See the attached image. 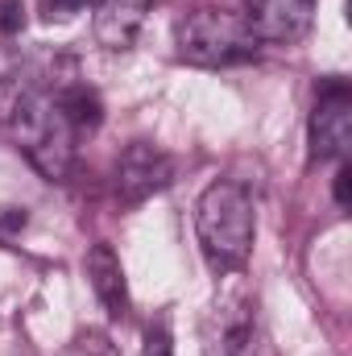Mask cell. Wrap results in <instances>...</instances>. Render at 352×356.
I'll use <instances>...</instances> for the list:
<instances>
[{
    "mask_svg": "<svg viewBox=\"0 0 352 356\" xmlns=\"http://www.w3.org/2000/svg\"><path fill=\"white\" fill-rule=\"evenodd\" d=\"M195 232H199L203 257L220 273L245 269L249 253H253V236H257L253 195L232 178L211 182L195 203Z\"/></svg>",
    "mask_w": 352,
    "mask_h": 356,
    "instance_id": "1",
    "label": "cell"
},
{
    "mask_svg": "<svg viewBox=\"0 0 352 356\" xmlns=\"http://www.w3.org/2000/svg\"><path fill=\"white\" fill-rule=\"evenodd\" d=\"M8 120H13L21 154L29 158V166L38 175L50 178V182H63L71 175L79 133L71 129V120L63 116V108H58V99L50 91H42V88L21 91L13 112H8Z\"/></svg>",
    "mask_w": 352,
    "mask_h": 356,
    "instance_id": "2",
    "label": "cell"
},
{
    "mask_svg": "<svg viewBox=\"0 0 352 356\" xmlns=\"http://www.w3.org/2000/svg\"><path fill=\"white\" fill-rule=\"evenodd\" d=\"M178 58L191 67H237L257 54V38L249 33L241 13L216 4H191L175 21Z\"/></svg>",
    "mask_w": 352,
    "mask_h": 356,
    "instance_id": "3",
    "label": "cell"
},
{
    "mask_svg": "<svg viewBox=\"0 0 352 356\" xmlns=\"http://www.w3.org/2000/svg\"><path fill=\"white\" fill-rule=\"evenodd\" d=\"M199 340H203V356H241L257 340V327H253V294H249L241 269L228 273V282L216 290L211 307L203 311Z\"/></svg>",
    "mask_w": 352,
    "mask_h": 356,
    "instance_id": "4",
    "label": "cell"
},
{
    "mask_svg": "<svg viewBox=\"0 0 352 356\" xmlns=\"http://www.w3.org/2000/svg\"><path fill=\"white\" fill-rule=\"evenodd\" d=\"M352 149V88L344 79H328L311 108V158L344 162Z\"/></svg>",
    "mask_w": 352,
    "mask_h": 356,
    "instance_id": "5",
    "label": "cell"
},
{
    "mask_svg": "<svg viewBox=\"0 0 352 356\" xmlns=\"http://www.w3.org/2000/svg\"><path fill=\"white\" fill-rule=\"evenodd\" d=\"M170 182H175V158L150 141H133L129 149H120V158L112 166V186L125 207L145 203L150 195L166 191Z\"/></svg>",
    "mask_w": 352,
    "mask_h": 356,
    "instance_id": "6",
    "label": "cell"
},
{
    "mask_svg": "<svg viewBox=\"0 0 352 356\" xmlns=\"http://www.w3.org/2000/svg\"><path fill=\"white\" fill-rule=\"evenodd\" d=\"M245 25L257 42L294 46L315 21V0H245Z\"/></svg>",
    "mask_w": 352,
    "mask_h": 356,
    "instance_id": "7",
    "label": "cell"
},
{
    "mask_svg": "<svg viewBox=\"0 0 352 356\" xmlns=\"http://www.w3.org/2000/svg\"><path fill=\"white\" fill-rule=\"evenodd\" d=\"M150 0H95V42L112 54L133 50L141 25H145Z\"/></svg>",
    "mask_w": 352,
    "mask_h": 356,
    "instance_id": "8",
    "label": "cell"
},
{
    "mask_svg": "<svg viewBox=\"0 0 352 356\" xmlns=\"http://www.w3.org/2000/svg\"><path fill=\"white\" fill-rule=\"evenodd\" d=\"M88 282L104 307V315L112 323H120L129 315V286H125V266L112 253V245H91L88 253Z\"/></svg>",
    "mask_w": 352,
    "mask_h": 356,
    "instance_id": "9",
    "label": "cell"
},
{
    "mask_svg": "<svg viewBox=\"0 0 352 356\" xmlns=\"http://www.w3.org/2000/svg\"><path fill=\"white\" fill-rule=\"evenodd\" d=\"M54 99H58V108H63V116L71 120V129L83 137V133H95L99 124H104V104H99V95L88 88V83H63V88L50 91Z\"/></svg>",
    "mask_w": 352,
    "mask_h": 356,
    "instance_id": "10",
    "label": "cell"
},
{
    "mask_svg": "<svg viewBox=\"0 0 352 356\" xmlns=\"http://www.w3.org/2000/svg\"><path fill=\"white\" fill-rule=\"evenodd\" d=\"M145 356H175V332L170 315H158L145 323Z\"/></svg>",
    "mask_w": 352,
    "mask_h": 356,
    "instance_id": "11",
    "label": "cell"
},
{
    "mask_svg": "<svg viewBox=\"0 0 352 356\" xmlns=\"http://www.w3.org/2000/svg\"><path fill=\"white\" fill-rule=\"evenodd\" d=\"M88 4L91 0H38V13H42V21L63 25V21H71V17H79Z\"/></svg>",
    "mask_w": 352,
    "mask_h": 356,
    "instance_id": "12",
    "label": "cell"
},
{
    "mask_svg": "<svg viewBox=\"0 0 352 356\" xmlns=\"http://www.w3.org/2000/svg\"><path fill=\"white\" fill-rule=\"evenodd\" d=\"M25 29V0H0V33L17 38Z\"/></svg>",
    "mask_w": 352,
    "mask_h": 356,
    "instance_id": "13",
    "label": "cell"
},
{
    "mask_svg": "<svg viewBox=\"0 0 352 356\" xmlns=\"http://www.w3.org/2000/svg\"><path fill=\"white\" fill-rule=\"evenodd\" d=\"M58 356H112V348H108V340H99V336L88 332V336H75Z\"/></svg>",
    "mask_w": 352,
    "mask_h": 356,
    "instance_id": "14",
    "label": "cell"
},
{
    "mask_svg": "<svg viewBox=\"0 0 352 356\" xmlns=\"http://www.w3.org/2000/svg\"><path fill=\"white\" fill-rule=\"evenodd\" d=\"M336 203L340 207L352 203V166L349 162H340V170H336Z\"/></svg>",
    "mask_w": 352,
    "mask_h": 356,
    "instance_id": "15",
    "label": "cell"
},
{
    "mask_svg": "<svg viewBox=\"0 0 352 356\" xmlns=\"http://www.w3.org/2000/svg\"><path fill=\"white\" fill-rule=\"evenodd\" d=\"M25 220H29L25 207H0V228L13 232V228H25Z\"/></svg>",
    "mask_w": 352,
    "mask_h": 356,
    "instance_id": "16",
    "label": "cell"
},
{
    "mask_svg": "<svg viewBox=\"0 0 352 356\" xmlns=\"http://www.w3.org/2000/svg\"><path fill=\"white\" fill-rule=\"evenodd\" d=\"M17 95H21V91H17L13 83H8V79H4V75H0V120H4L8 112H13V104H17Z\"/></svg>",
    "mask_w": 352,
    "mask_h": 356,
    "instance_id": "17",
    "label": "cell"
}]
</instances>
